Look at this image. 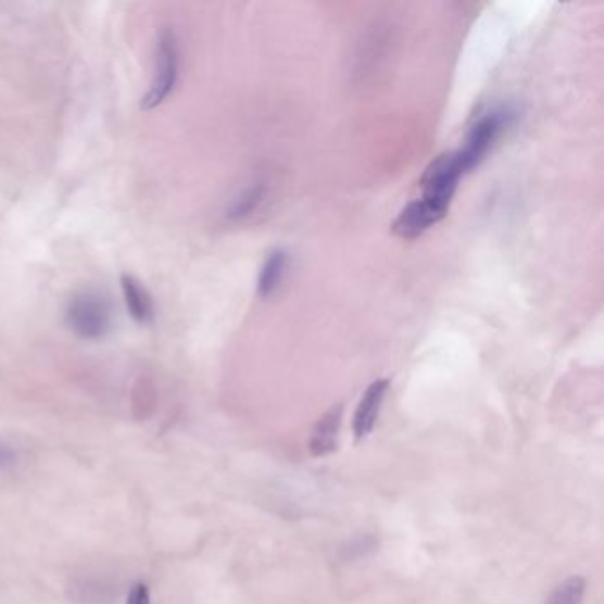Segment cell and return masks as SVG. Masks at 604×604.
<instances>
[{
  "instance_id": "1",
  "label": "cell",
  "mask_w": 604,
  "mask_h": 604,
  "mask_svg": "<svg viewBox=\"0 0 604 604\" xmlns=\"http://www.w3.org/2000/svg\"><path fill=\"white\" fill-rule=\"evenodd\" d=\"M465 168L461 164V156L457 151H446L432 160L429 167L424 173L423 201L437 212L446 215L451 206L452 197L456 193L457 183L465 176Z\"/></svg>"
},
{
  "instance_id": "2",
  "label": "cell",
  "mask_w": 604,
  "mask_h": 604,
  "mask_svg": "<svg viewBox=\"0 0 604 604\" xmlns=\"http://www.w3.org/2000/svg\"><path fill=\"white\" fill-rule=\"evenodd\" d=\"M66 322L78 337L87 341L103 339L112 328L111 303L97 293L78 294L67 305Z\"/></svg>"
},
{
  "instance_id": "3",
  "label": "cell",
  "mask_w": 604,
  "mask_h": 604,
  "mask_svg": "<svg viewBox=\"0 0 604 604\" xmlns=\"http://www.w3.org/2000/svg\"><path fill=\"white\" fill-rule=\"evenodd\" d=\"M179 75L178 39L174 30L164 29L160 34L159 53H156V72L153 84L148 95L142 98V109L151 111L154 106L162 105L173 92Z\"/></svg>"
},
{
  "instance_id": "4",
  "label": "cell",
  "mask_w": 604,
  "mask_h": 604,
  "mask_svg": "<svg viewBox=\"0 0 604 604\" xmlns=\"http://www.w3.org/2000/svg\"><path fill=\"white\" fill-rule=\"evenodd\" d=\"M505 123H507V114L504 112H488L471 126L465 148L457 151L465 173H470L475 165L482 162L491 146L494 144V140L499 139L504 130Z\"/></svg>"
},
{
  "instance_id": "5",
  "label": "cell",
  "mask_w": 604,
  "mask_h": 604,
  "mask_svg": "<svg viewBox=\"0 0 604 604\" xmlns=\"http://www.w3.org/2000/svg\"><path fill=\"white\" fill-rule=\"evenodd\" d=\"M443 218H445L443 213L437 212L426 201L418 199L401 210L398 218L393 221L392 232L401 240H415Z\"/></svg>"
},
{
  "instance_id": "6",
  "label": "cell",
  "mask_w": 604,
  "mask_h": 604,
  "mask_svg": "<svg viewBox=\"0 0 604 604\" xmlns=\"http://www.w3.org/2000/svg\"><path fill=\"white\" fill-rule=\"evenodd\" d=\"M387 390H389V379H376L375 383H370L369 389L365 390L364 398L360 399L355 420H353L356 440H362L375 429Z\"/></svg>"
},
{
  "instance_id": "7",
  "label": "cell",
  "mask_w": 604,
  "mask_h": 604,
  "mask_svg": "<svg viewBox=\"0 0 604 604\" xmlns=\"http://www.w3.org/2000/svg\"><path fill=\"white\" fill-rule=\"evenodd\" d=\"M342 406L331 408L325 413L319 423L314 427L311 438L312 456H328L330 452L337 449V437H339V427H341Z\"/></svg>"
},
{
  "instance_id": "8",
  "label": "cell",
  "mask_w": 604,
  "mask_h": 604,
  "mask_svg": "<svg viewBox=\"0 0 604 604\" xmlns=\"http://www.w3.org/2000/svg\"><path fill=\"white\" fill-rule=\"evenodd\" d=\"M288 268V254L284 250H274L264 261L263 268L257 278V294L268 298L277 291L282 284L284 275Z\"/></svg>"
},
{
  "instance_id": "9",
  "label": "cell",
  "mask_w": 604,
  "mask_h": 604,
  "mask_svg": "<svg viewBox=\"0 0 604 604\" xmlns=\"http://www.w3.org/2000/svg\"><path fill=\"white\" fill-rule=\"evenodd\" d=\"M121 286H123L126 307L130 311L135 322L142 323V325L151 322L153 319V303H151V298L144 289L140 288L139 282L125 275L121 280Z\"/></svg>"
},
{
  "instance_id": "10",
  "label": "cell",
  "mask_w": 604,
  "mask_h": 604,
  "mask_svg": "<svg viewBox=\"0 0 604 604\" xmlns=\"http://www.w3.org/2000/svg\"><path fill=\"white\" fill-rule=\"evenodd\" d=\"M586 580L580 576H572L553 590V594L548 597L546 604H581L583 595H586Z\"/></svg>"
},
{
  "instance_id": "11",
  "label": "cell",
  "mask_w": 604,
  "mask_h": 604,
  "mask_svg": "<svg viewBox=\"0 0 604 604\" xmlns=\"http://www.w3.org/2000/svg\"><path fill=\"white\" fill-rule=\"evenodd\" d=\"M261 199H263V188H250L235 202V206L230 207V218H243V216L252 215L255 207L260 206Z\"/></svg>"
},
{
  "instance_id": "12",
  "label": "cell",
  "mask_w": 604,
  "mask_h": 604,
  "mask_svg": "<svg viewBox=\"0 0 604 604\" xmlns=\"http://www.w3.org/2000/svg\"><path fill=\"white\" fill-rule=\"evenodd\" d=\"M376 548V541L373 538H360L358 541L351 542L350 546L344 548L345 558H356V556L367 555Z\"/></svg>"
},
{
  "instance_id": "13",
  "label": "cell",
  "mask_w": 604,
  "mask_h": 604,
  "mask_svg": "<svg viewBox=\"0 0 604 604\" xmlns=\"http://www.w3.org/2000/svg\"><path fill=\"white\" fill-rule=\"evenodd\" d=\"M126 604H151L148 586L137 583V586L131 587Z\"/></svg>"
},
{
  "instance_id": "14",
  "label": "cell",
  "mask_w": 604,
  "mask_h": 604,
  "mask_svg": "<svg viewBox=\"0 0 604 604\" xmlns=\"http://www.w3.org/2000/svg\"><path fill=\"white\" fill-rule=\"evenodd\" d=\"M15 461V452L11 451L10 446L0 443V468L11 465Z\"/></svg>"
}]
</instances>
